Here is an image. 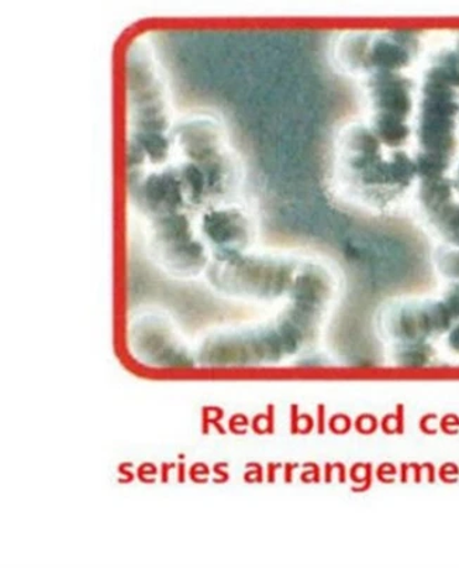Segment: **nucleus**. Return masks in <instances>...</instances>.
Listing matches in <instances>:
<instances>
[{
	"mask_svg": "<svg viewBox=\"0 0 459 568\" xmlns=\"http://www.w3.org/2000/svg\"><path fill=\"white\" fill-rule=\"evenodd\" d=\"M337 281L326 264L304 260L275 320L247 329L218 332L202 343L197 359L206 366H263L295 356L319 331L336 296Z\"/></svg>",
	"mask_w": 459,
	"mask_h": 568,
	"instance_id": "obj_1",
	"label": "nucleus"
},
{
	"mask_svg": "<svg viewBox=\"0 0 459 568\" xmlns=\"http://www.w3.org/2000/svg\"><path fill=\"white\" fill-rule=\"evenodd\" d=\"M129 174L174 161V106L169 77L151 40L140 36L126 51Z\"/></svg>",
	"mask_w": 459,
	"mask_h": 568,
	"instance_id": "obj_2",
	"label": "nucleus"
},
{
	"mask_svg": "<svg viewBox=\"0 0 459 568\" xmlns=\"http://www.w3.org/2000/svg\"><path fill=\"white\" fill-rule=\"evenodd\" d=\"M337 179L354 200L384 210L419 180L416 159L406 150H390L369 124L344 129L337 144Z\"/></svg>",
	"mask_w": 459,
	"mask_h": 568,
	"instance_id": "obj_3",
	"label": "nucleus"
},
{
	"mask_svg": "<svg viewBox=\"0 0 459 568\" xmlns=\"http://www.w3.org/2000/svg\"><path fill=\"white\" fill-rule=\"evenodd\" d=\"M415 155L419 180L445 176L458 150L459 49L437 51L425 68L419 90Z\"/></svg>",
	"mask_w": 459,
	"mask_h": 568,
	"instance_id": "obj_4",
	"label": "nucleus"
},
{
	"mask_svg": "<svg viewBox=\"0 0 459 568\" xmlns=\"http://www.w3.org/2000/svg\"><path fill=\"white\" fill-rule=\"evenodd\" d=\"M302 263L294 255L249 250L213 258L205 277L217 294L228 298L275 302L288 298Z\"/></svg>",
	"mask_w": 459,
	"mask_h": 568,
	"instance_id": "obj_5",
	"label": "nucleus"
},
{
	"mask_svg": "<svg viewBox=\"0 0 459 568\" xmlns=\"http://www.w3.org/2000/svg\"><path fill=\"white\" fill-rule=\"evenodd\" d=\"M200 216L178 212L144 222L150 257L172 277H201L212 263L211 250L202 237Z\"/></svg>",
	"mask_w": 459,
	"mask_h": 568,
	"instance_id": "obj_6",
	"label": "nucleus"
},
{
	"mask_svg": "<svg viewBox=\"0 0 459 568\" xmlns=\"http://www.w3.org/2000/svg\"><path fill=\"white\" fill-rule=\"evenodd\" d=\"M365 80L370 105L369 128L385 148L405 150L411 138L417 88L405 72L378 71Z\"/></svg>",
	"mask_w": 459,
	"mask_h": 568,
	"instance_id": "obj_7",
	"label": "nucleus"
},
{
	"mask_svg": "<svg viewBox=\"0 0 459 568\" xmlns=\"http://www.w3.org/2000/svg\"><path fill=\"white\" fill-rule=\"evenodd\" d=\"M421 50V39L414 33L344 36L334 47V60L344 71L368 77L378 71L405 72Z\"/></svg>",
	"mask_w": 459,
	"mask_h": 568,
	"instance_id": "obj_8",
	"label": "nucleus"
},
{
	"mask_svg": "<svg viewBox=\"0 0 459 568\" xmlns=\"http://www.w3.org/2000/svg\"><path fill=\"white\" fill-rule=\"evenodd\" d=\"M450 307L440 300H399L385 307L380 325L395 343L431 342L456 325Z\"/></svg>",
	"mask_w": 459,
	"mask_h": 568,
	"instance_id": "obj_9",
	"label": "nucleus"
},
{
	"mask_svg": "<svg viewBox=\"0 0 459 568\" xmlns=\"http://www.w3.org/2000/svg\"><path fill=\"white\" fill-rule=\"evenodd\" d=\"M200 229L212 260L249 252L258 234L257 219L242 201L201 213Z\"/></svg>",
	"mask_w": 459,
	"mask_h": 568,
	"instance_id": "obj_10",
	"label": "nucleus"
},
{
	"mask_svg": "<svg viewBox=\"0 0 459 568\" xmlns=\"http://www.w3.org/2000/svg\"><path fill=\"white\" fill-rule=\"evenodd\" d=\"M130 344L135 357L150 366L184 367L191 364L190 351L181 342L169 315L144 311L130 326Z\"/></svg>",
	"mask_w": 459,
	"mask_h": 568,
	"instance_id": "obj_11",
	"label": "nucleus"
},
{
	"mask_svg": "<svg viewBox=\"0 0 459 568\" xmlns=\"http://www.w3.org/2000/svg\"><path fill=\"white\" fill-rule=\"evenodd\" d=\"M174 160L197 164L232 149L228 130L215 113L190 112L176 118L172 129Z\"/></svg>",
	"mask_w": 459,
	"mask_h": 568,
	"instance_id": "obj_12",
	"label": "nucleus"
},
{
	"mask_svg": "<svg viewBox=\"0 0 459 568\" xmlns=\"http://www.w3.org/2000/svg\"><path fill=\"white\" fill-rule=\"evenodd\" d=\"M419 205L426 222L446 242L459 247V201L451 176L419 180Z\"/></svg>",
	"mask_w": 459,
	"mask_h": 568,
	"instance_id": "obj_13",
	"label": "nucleus"
},
{
	"mask_svg": "<svg viewBox=\"0 0 459 568\" xmlns=\"http://www.w3.org/2000/svg\"><path fill=\"white\" fill-rule=\"evenodd\" d=\"M436 351L430 342L395 343L392 357L404 367H422L431 363Z\"/></svg>",
	"mask_w": 459,
	"mask_h": 568,
	"instance_id": "obj_14",
	"label": "nucleus"
},
{
	"mask_svg": "<svg viewBox=\"0 0 459 568\" xmlns=\"http://www.w3.org/2000/svg\"><path fill=\"white\" fill-rule=\"evenodd\" d=\"M435 265L442 277L450 280L451 283H459V247L437 248Z\"/></svg>",
	"mask_w": 459,
	"mask_h": 568,
	"instance_id": "obj_15",
	"label": "nucleus"
},
{
	"mask_svg": "<svg viewBox=\"0 0 459 568\" xmlns=\"http://www.w3.org/2000/svg\"><path fill=\"white\" fill-rule=\"evenodd\" d=\"M442 300L446 301L448 307L452 312L453 317H456L457 322L459 321V283H451L448 286L445 295H442Z\"/></svg>",
	"mask_w": 459,
	"mask_h": 568,
	"instance_id": "obj_16",
	"label": "nucleus"
},
{
	"mask_svg": "<svg viewBox=\"0 0 459 568\" xmlns=\"http://www.w3.org/2000/svg\"><path fill=\"white\" fill-rule=\"evenodd\" d=\"M447 343L450 351L459 353V321L453 325L450 333H448Z\"/></svg>",
	"mask_w": 459,
	"mask_h": 568,
	"instance_id": "obj_17",
	"label": "nucleus"
},
{
	"mask_svg": "<svg viewBox=\"0 0 459 568\" xmlns=\"http://www.w3.org/2000/svg\"><path fill=\"white\" fill-rule=\"evenodd\" d=\"M452 182H453V186H456L457 194L459 195V165L456 171V175H453Z\"/></svg>",
	"mask_w": 459,
	"mask_h": 568,
	"instance_id": "obj_18",
	"label": "nucleus"
}]
</instances>
